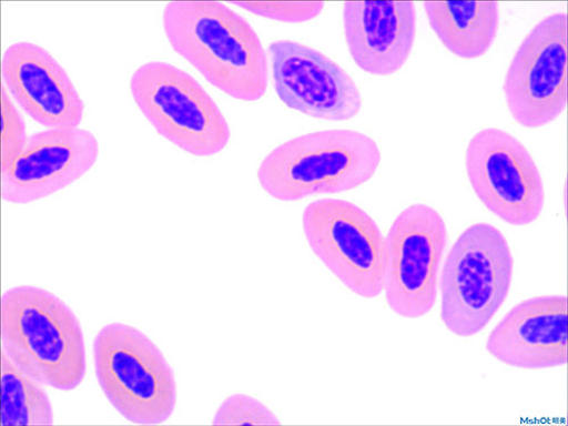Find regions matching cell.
Instances as JSON below:
<instances>
[{"instance_id": "1", "label": "cell", "mask_w": 568, "mask_h": 426, "mask_svg": "<svg viewBox=\"0 0 568 426\" xmlns=\"http://www.w3.org/2000/svg\"><path fill=\"white\" fill-rule=\"evenodd\" d=\"M163 27L172 49L227 97L247 103L263 99L267 58L242 16L219 2H172Z\"/></svg>"}, {"instance_id": "2", "label": "cell", "mask_w": 568, "mask_h": 426, "mask_svg": "<svg viewBox=\"0 0 568 426\" xmlns=\"http://www.w3.org/2000/svg\"><path fill=\"white\" fill-rule=\"evenodd\" d=\"M2 347L36 381L58 390L77 389L87 373L78 317L42 288L20 286L3 295Z\"/></svg>"}, {"instance_id": "3", "label": "cell", "mask_w": 568, "mask_h": 426, "mask_svg": "<svg viewBox=\"0 0 568 426\" xmlns=\"http://www.w3.org/2000/svg\"><path fill=\"white\" fill-rule=\"evenodd\" d=\"M381 163L373 138L354 130H324L276 148L262 162L257 179L272 199L298 202L353 191L369 181Z\"/></svg>"}, {"instance_id": "4", "label": "cell", "mask_w": 568, "mask_h": 426, "mask_svg": "<svg viewBox=\"0 0 568 426\" xmlns=\"http://www.w3.org/2000/svg\"><path fill=\"white\" fill-rule=\"evenodd\" d=\"M514 258L503 232L488 223L466 229L450 250L440 278L442 320L460 338L478 336L506 302Z\"/></svg>"}, {"instance_id": "5", "label": "cell", "mask_w": 568, "mask_h": 426, "mask_svg": "<svg viewBox=\"0 0 568 426\" xmlns=\"http://www.w3.org/2000/svg\"><path fill=\"white\" fill-rule=\"evenodd\" d=\"M93 358L103 393L126 420L159 425L172 416L174 373L160 348L140 329L108 324L93 343Z\"/></svg>"}, {"instance_id": "6", "label": "cell", "mask_w": 568, "mask_h": 426, "mask_svg": "<svg viewBox=\"0 0 568 426\" xmlns=\"http://www.w3.org/2000/svg\"><path fill=\"white\" fill-rule=\"evenodd\" d=\"M130 91L156 131L183 152L211 158L227 146L226 119L191 74L169 63L150 62L135 70Z\"/></svg>"}, {"instance_id": "7", "label": "cell", "mask_w": 568, "mask_h": 426, "mask_svg": "<svg viewBox=\"0 0 568 426\" xmlns=\"http://www.w3.org/2000/svg\"><path fill=\"white\" fill-rule=\"evenodd\" d=\"M307 243L353 294L373 300L385 291L387 242L376 222L343 200L311 203L303 214Z\"/></svg>"}, {"instance_id": "8", "label": "cell", "mask_w": 568, "mask_h": 426, "mask_svg": "<svg viewBox=\"0 0 568 426\" xmlns=\"http://www.w3.org/2000/svg\"><path fill=\"white\" fill-rule=\"evenodd\" d=\"M447 225L434 207L414 204L393 223L387 242L385 294L397 315L420 318L435 307Z\"/></svg>"}, {"instance_id": "9", "label": "cell", "mask_w": 568, "mask_h": 426, "mask_svg": "<svg viewBox=\"0 0 568 426\" xmlns=\"http://www.w3.org/2000/svg\"><path fill=\"white\" fill-rule=\"evenodd\" d=\"M473 191L496 216L515 226L536 222L545 206L541 173L527 148L498 128L478 132L465 156Z\"/></svg>"}, {"instance_id": "10", "label": "cell", "mask_w": 568, "mask_h": 426, "mask_svg": "<svg viewBox=\"0 0 568 426\" xmlns=\"http://www.w3.org/2000/svg\"><path fill=\"white\" fill-rule=\"evenodd\" d=\"M567 33L564 12L541 22L519 45L504 82L513 119L537 129L557 120L567 108Z\"/></svg>"}, {"instance_id": "11", "label": "cell", "mask_w": 568, "mask_h": 426, "mask_svg": "<svg viewBox=\"0 0 568 426\" xmlns=\"http://www.w3.org/2000/svg\"><path fill=\"white\" fill-rule=\"evenodd\" d=\"M274 89L281 102L305 115L342 122L363 108L357 83L336 62L293 40L268 47Z\"/></svg>"}, {"instance_id": "12", "label": "cell", "mask_w": 568, "mask_h": 426, "mask_svg": "<svg viewBox=\"0 0 568 426\" xmlns=\"http://www.w3.org/2000/svg\"><path fill=\"white\" fill-rule=\"evenodd\" d=\"M99 156L98 138L85 129L34 133L2 165V200L27 205L50 197L88 173Z\"/></svg>"}, {"instance_id": "13", "label": "cell", "mask_w": 568, "mask_h": 426, "mask_svg": "<svg viewBox=\"0 0 568 426\" xmlns=\"http://www.w3.org/2000/svg\"><path fill=\"white\" fill-rule=\"evenodd\" d=\"M4 85L21 109L47 129H75L84 103L63 67L42 47L21 41L2 60Z\"/></svg>"}, {"instance_id": "14", "label": "cell", "mask_w": 568, "mask_h": 426, "mask_svg": "<svg viewBox=\"0 0 568 426\" xmlns=\"http://www.w3.org/2000/svg\"><path fill=\"white\" fill-rule=\"evenodd\" d=\"M567 317V296H542L519 303L493 329L487 351L498 362L519 369L565 366Z\"/></svg>"}, {"instance_id": "15", "label": "cell", "mask_w": 568, "mask_h": 426, "mask_svg": "<svg viewBox=\"0 0 568 426\" xmlns=\"http://www.w3.org/2000/svg\"><path fill=\"white\" fill-rule=\"evenodd\" d=\"M344 28L349 53L372 75L390 77L409 59L416 36L412 2H348Z\"/></svg>"}, {"instance_id": "16", "label": "cell", "mask_w": 568, "mask_h": 426, "mask_svg": "<svg viewBox=\"0 0 568 426\" xmlns=\"http://www.w3.org/2000/svg\"><path fill=\"white\" fill-rule=\"evenodd\" d=\"M424 10L446 49L464 60L485 57L498 34L497 2H426Z\"/></svg>"}, {"instance_id": "17", "label": "cell", "mask_w": 568, "mask_h": 426, "mask_svg": "<svg viewBox=\"0 0 568 426\" xmlns=\"http://www.w3.org/2000/svg\"><path fill=\"white\" fill-rule=\"evenodd\" d=\"M42 386L2 352V425H53L52 403Z\"/></svg>"}, {"instance_id": "18", "label": "cell", "mask_w": 568, "mask_h": 426, "mask_svg": "<svg viewBox=\"0 0 568 426\" xmlns=\"http://www.w3.org/2000/svg\"><path fill=\"white\" fill-rule=\"evenodd\" d=\"M214 425H280L278 418L260 400L247 395H233L219 407Z\"/></svg>"}, {"instance_id": "19", "label": "cell", "mask_w": 568, "mask_h": 426, "mask_svg": "<svg viewBox=\"0 0 568 426\" xmlns=\"http://www.w3.org/2000/svg\"><path fill=\"white\" fill-rule=\"evenodd\" d=\"M233 6L255 16L278 22L302 23L321 14V2H233Z\"/></svg>"}, {"instance_id": "20", "label": "cell", "mask_w": 568, "mask_h": 426, "mask_svg": "<svg viewBox=\"0 0 568 426\" xmlns=\"http://www.w3.org/2000/svg\"><path fill=\"white\" fill-rule=\"evenodd\" d=\"M23 116L14 105L11 93L2 88V165L7 164L27 141Z\"/></svg>"}]
</instances>
